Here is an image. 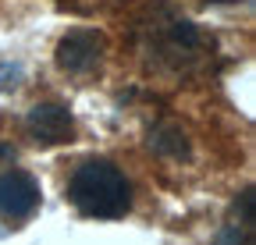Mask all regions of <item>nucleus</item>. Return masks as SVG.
<instances>
[{
  "mask_svg": "<svg viewBox=\"0 0 256 245\" xmlns=\"http://www.w3.org/2000/svg\"><path fill=\"white\" fill-rule=\"evenodd\" d=\"M68 199L78 213L100 221H118L132 206V189L124 174L107 160H89L82 164L68 181Z\"/></svg>",
  "mask_w": 256,
  "mask_h": 245,
  "instance_id": "1",
  "label": "nucleus"
},
{
  "mask_svg": "<svg viewBox=\"0 0 256 245\" xmlns=\"http://www.w3.org/2000/svg\"><path fill=\"white\" fill-rule=\"evenodd\" d=\"M40 206V185L36 178L25 171H8L0 174V213L11 221H25L32 217Z\"/></svg>",
  "mask_w": 256,
  "mask_h": 245,
  "instance_id": "2",
  "label": "nucleus"
},
{
  "mask_svg": "<svg viewBox=\"0 0 256 245\" xmlns=\"http://www.w3.org/2000/svg\"><path fill=\"white\" fill-rule=\"evenodd\" d=\"M100 50H104V39L89 32V28H75L60 39L57 46V64L64 71H89L96 68V60H100Z\"/></svg>",
  "mask_w": 256,
  "mask_h": 245,
  "instance_id": "3",
  "label": "nucleus"
},
{
  "mask_svg": "<svg viewBox=\"0 0 256 245\" xmlns=\"http://www.w3.org/2000/svg\"><path fill=\"white\" fill-rule=\"evenodd\" d=\"M28 128H32V135H36V142H43V146L68 142L72 132H75L72 114L64 110V107H57V103H40V107H32Z\"/></svg>",
  "mask_w": 256,
  "mask_h": 245,
  "instance_id": "4",
  "label": "nucleus"
},
{
  "mask_svg": "<svg viewBox=\"0 0 256 245\" xmlns=\"http://www.w3.org/2000/svg\"><path fill=\"white\" fill-rule=\"evenodd\" d=\"M150 146L153 149H160V153H171V157H185L188 153V146H185V135L178 132V128H160V132H153V139H150Z\"/></svg>",
  "mask_w": 256,
  "mask_h": 245,
  "instance_id": "5",
  "label": "nucleus"
}]
</instances>
